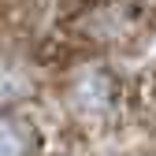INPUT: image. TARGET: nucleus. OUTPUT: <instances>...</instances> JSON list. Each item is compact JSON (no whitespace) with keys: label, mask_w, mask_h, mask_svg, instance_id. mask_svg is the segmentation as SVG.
Returning <instances> with one entry per match:
<instances>
[{"label":"nucleus","mask_w":156,"mask_h":156,"mask_svg":"<svg viewBox=\"0 0 156 156\" xmlns=\"http://www.w3.org/2000/svg\"><path fill=\"white\" fill-rule=\"evenodd\" d=\"M0 156H45L41 130L30 115L19 112L0 115Z\"/></svg>","instance_id":"f257e3e1"}]
</instances>
